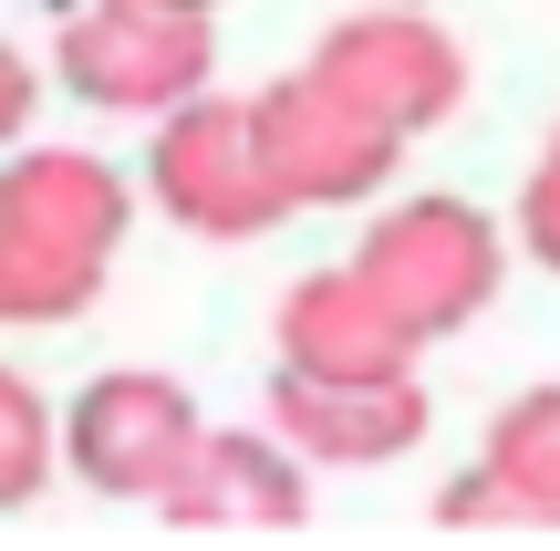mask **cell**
<instances>
[{
  "instance_id": "obj_8",
  "label": "cell",
  "mask_w": 560,
  "mask_h": 551,
  "mask_svg": "<svg viewBox=\"0 0 560 551\" xmlns=\"http://www.w3.org/2000/svg\"><path fill=\"white\" fill-rule=\"evenodd\" d=\"M177 531H301L312 520V458L280 427H208L198 469L166 490Z\"/></svg>"
},
{
  "instance_id": "obj_15",
  "label": "cell",
  "mask_w": 560,
  "mask_h": 551,
  "mask_svg": "<svg viewBox=\"0 0 560 551\" xmlns=\"http://www.w3.org/2000/svg\"><path fill=\"white\" fill-rule=\"evenodd\" d=\"M520 250L540 271H560V136H550V157L529 167V187H520Z\"/></svg>"
},
{
  "instance_id": "obj_3",
  "label": "cell",
  "mask_w": 560,
  "mask_h": 551,
  "mask_svg": "<svg viewBox=\"0 0 560 551\" xmlns=\"http://www.w3.org/2000/svg\"><path fill=\"white\" fill-rule=\"evenodd\" d=\"M52 62L94 115H177L187 94H208L219 42H208V11H177V0H83Z\"/></svg>"
},
{
  "instance_id": "obj_16",
  "label": "cell",
  "mask_w": 560,
  "mask_h": 551,
  "mask_svg": "<svg viewBox=\"0 0 560 551\" xmlns=\"http://www.w3.org/2000/svg\"><path fill=\"white\" fill-rule=\"evenodd\" d=\"M32 104H42V83H32V62L0 42V157L21 146V125H32Z\"/></svg>"
},
{
  "instance_id": "obj_12",
  "label": "cell",
  "mask_w": 560,
  "mask_h": 551,
  "mask_svg": "<svg viewBox=\"0 0 560 551\" xmlns=\"http://www.w3.org/2000/svg\"><path fill=\"white\" fill-rule=\"evenodd\" d=\"M94 291H104V261H73V250L0 219V323H73Z\"/></svg>"
},
{
  "instance_id": "obj_17",
  "label": "cell",
  "mask_w": 560,
  "mask_h": 551,
  "mask_svg": "<svg viewBox=\"0 0 560 551\" xmlns=\"http://www.w3.org/2000/svg\"><path fill=\"white\" fill-rule=\"evenodd\" d=\"M177 11H208V21H219V11H229V0H177Z\"/></svg>"
},
{
  "instance_id": "obj_7",
  "label": "cell",
  "mask_w": 560,
  "mask_h": 551,
  "mask_svg": "<svg viewBox=\"0 0 560 551\" xmlns=\"http://www.w3.org/2000/svg\"><path fill=\"white\" fill-rule=\"evenodd\" d=\"M270 427L312 469H384L425 448V386L416 375H270Z\"/></svg>"
},
{
  "instance_id": "obj_10",
  "label": "cell",
  "mask_w": 560,
  "mask_h": 551,
  "mask_svg": "<svg viewBox=\"0 0 560 551\" xmlns=\"http://www.w3.org/2000/svg\"><path fill=\"white\" fill-rule=\"evenodd\" d=\"M270 333H280V365H301V375H405V365H416L405 323L374 302V282H363L353 261L291 282Z\"/></svg>"
},
{
  "instance_id": "obj_5",
  "label": "cell",
  "mask_w": 560,
  "mask_h": 551,
  "mask_svg": "<svg viewBox=\"0 0 560 551\" xmlns=\"http://www.w3.org/2000/svg\"><path fill=\"white\" fill-rule=\"evenodd\" d=\"M312 73L332 94H353L363 115H384L395 136H425V125H446L467 104V53H457V32L425 21V0H363V11H342L322 32Z\"/></svg>"
},
{
  "instance_id": "obj_6",
  "label": "cell",
  "mask_w": 560,
  "mask_h": 551,
  "mask_svg": "<svg viewBox=\"0 0 560 551\" xmlns=\"http://www.w3.org/2000/svg\"><path fill=\"white\" fill-rule=\"evenodd\" d=\"M249 125H260V167L280 177L291 208H353L395 177L405 136L384 115H363L353 94H332L322 73H280L270 94H249Z\"/></svg>"
},
{
  "instance_id": "obj_14",
  "label": "cell",
  "mask_w": 560,
  "mask_h": 551,
  "mask_svg": "<svg viewBox=\"0 0 560 551\" xmlns=\"http://www.w3.org/2000/svg\"><path fill=\"white\" fill-rule=\"evenodd\" d=\"M436 520H446V531H488V520H499V531H529L520 490H509V479L488 469V458H478L467 479H446V490H436Z\"/></svg>"
},
{
  "instance_id": "obj_4",
  "label": "cell",
  "mask_w": 560,
  "mask_h": 551,
  "mask_svg": "<svg viewBox=\"0 0 560 551\" xmlns=\"http://www.w3.org/2000/svg\"><path fill=\"white\" fill-rule=\"evenodd\" d=\"M198 448H208V427L187 406V386L145 375V365L94 375L73 395V416H62V469L94 500H136V510H166V490L198 469Z\"/></svg>"
},
{
  "instance_id": "obj_13",
  "label": "cell",
  "mask_w": 560,
  "mask_h": 551,
  "mask_svg": "<svg viewBox=\"0 0 560 551\" xmlns=\"http://www.w3.org/2000/svg\"><path fill=\"white\" fill-rule=\"evenodd\" d=\"M62 458V427L52 406H42L32 386H21L11 365H0V510H21V500H42V479H52Z\"/></svg>"
},
{
  "instance_id": "obj_2",
  "label": "cell",
  "mask_w": 560,
  "mask_h": 551,
  "mask_svg": "<svg viewBox=\"0 0 560 551\" xmlns=\"http://www.w3.org/2000/svg\"><path fill=\"white\" fill-rule=\"evenodd\" d=\"M145 187H156V208L187 229V240H260V229L291 219L280 177L260 167V125H249V104H229L219 83L187 94L177 115H156Z\"/></svg>"
},
{
  "instance_id": "obj_11",
  "label": "cell",
  "mask_w": 560,
  "mask_h": 551,
  "mask_svg": "<svg viewBox=\"0 0 560 551\" xmlns=\"http://www.w3.org/2000/svg\"><path fill=\"white\" fill-rule=\"evenodd\" d=\"M478 458L520 490L529 531H560V386L509 395V406L488 416V448H478Z\"/></svg>"
},
{
  "instance_id": "obj_1",
  "label": "cell",
  "mask_w": 560,
  "mask_h": 551,
  "mask_svg": "<svg viewBox=\"0 0 560 551\" xmlns=\"http://www.w3.org/2000/svg\"><path fill=\"white\" fill-rule=\"evenodd\" d=\"M353 271L405 323V344L425 354V344H446V333H467L488 312L509 250H499V229H488L467 198H405V208H384V219L353 240Z\"/></svg>"
},
{
  "instance_id": "obj_9",
  "label": "cell",
  "mask_w": 560,
  "mask_h": 551,
  "mask_svg": "<svg viewBox=\"0 0 560 551\" xmlns=\"http://www.w3.org/2000/svg\"><path fill=\"white\" fill-rule=\"evenodd\" d=\"M0 219L32 229V240L73 250V261H104L115 271L125 250V177L83 146H11L0 157Z\"/></svg>"
}]
</instances>
